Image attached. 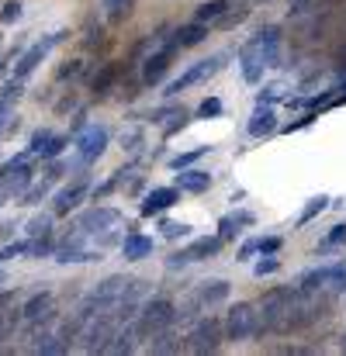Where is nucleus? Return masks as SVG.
<instances>
[{"instance_id":"nucleus-41","label":"nucleus","mask_w":346,"mask_h":356,"mask_svg":"<svg viewBox=\"0 0 346 356\" xmlns=\"http://www.w3.org/2000/svg\"><path fill=\"white\" fill-rule=\"evenodd\" d=\"M246 14H249L246 7H242V10H226V14H222L219 21H222V28H235V24H239V21L246 17Z\"/></svg>"},{"instance_id":"nucleus-22","label":"nucleus","mask_w":346,"mask_h":356,"mask_svg":"<svg viewBox=\"0 0 346 356\" xmlns=\"http://www.w3.org/2000/svg\"><path fill=\"white\" fill-rule=\"evenodd\" d=\"M180 350H184V343H180V336L170 325L152 336V353H180Z\"/></svg>"},{"instance_id":"nucleus-27","label":"nucleus","mask_w":346,"mask_h":356,"mask_svg":"<svg viewBox=\"0 0 346 356\" xmlns=\"http://www.w3.org/2000/svg\"><path fill=\"white\" fill-rule=\"evenodd\" d=\"M128 10H132V0H104V14H108V21H125Z\"/></svg>"},{"instance_id":"nucleus-6","label":"nucleus","mask_w":346,"mask_h":356,"mask_svg":"<svg viewBox=\"0 0 346 356\" xmlns=\"http://www.w3.org/2000/svg\"><path fill=\"white\" fill-rule=\"evenodd\" d=\"M222 59H226V56H212V59H201V63H194V66H191V70H187L184 76H177V80H173V83H170V87L163 90V94H166V97H177V94L191 90L194 83H201V80L215 76V73L222 70Z\"/></svg>"},{"instance_id":"nucleus-19","label":"nucleus","mask_w":346,"mask_h":356,"mask_svg":"<svg viewBox=\"0 0 346 356\" xmlns=\"http://www.w3.org/2000/svg\"><path fill=\"white\" fill-rule=\"evenodd\" d=\"M52 315H56V312H52V294H49V291L28 298V305L21 308V318H28V322H35V318H52Z\"/></svg>"},{"instance_id":"nucleus-23","label":"nucleus","mask_w":346,"mask_h":356,"mask_svg":"<svg viewBox=\"0 0 346 356\" xmlns=\"http://www.w3.org/2000/svg\"><path fill=\"white\" fill-rule=\"evenodd\" d=\"M226 10H229V0H208V3H201V7H198L194 21H201V24H212V21H219Z\"/></svg>"},{"instance_id":"nucleus-10","label":"nucleus","mask_w":346,"mask_h":356,"mask_svg":"<svg viewBox=\"0 0 346 356\" xmlns=\"http://www.w3.org/2000/svg\"><path fill=\"white\" fill-rule=\"evenodd\" d=\"M66 35H70V31H56V35H49L45 42H35V45H31V49H28L21 59H17V66H14V80H24V76H28V73H31V70H35V66L45 59V52H49L56 42H63Z\"/></svg>"},{"instance_id":"nucleus-3","label":"nucleus","mask_w":346,"mask_h":356,"mask_svg":"<svg viewBox=\"0 0 346 356\" xmlns=\"http://www.w3.org/2000/svg\"><path fill=\"white\" fill-rule=\"evenodd\" d=\"M291 301H294V291H288V287H277V291L263 294V301H260V308H256V315H260L256 332H284Z\"/></svg>"},{"instance_id":"nucleus-17","label":"nucleus","mask_w":346,"mask_h":356,"mask_svg":"<svg viewBox=\"0 0 346 356\" xmlns=\"http://www.w3.org/2000/svg\"><path fill=\"white\" fill-rule=\"evenodd\" d=\"M152 252V238L149 236H139V232H128L125 242H121V256L128 259V263H135V259H146Z\"/></svg>"},{"instance_id":"nucleus-34","label":"nucleus","mask_w":346,"mask_h":356,"mask_svg":"<svg viewBox=\"0 0 346 356\" xmlns=\"http://www.w3.org/2000/svg\"><path fill=\"white\" fill-rule=\"evenodd\" d=\"M222 115V101L219 97H208L201 108H198V118H219Z\"/></svg>"},{"instance_id":"nucleus-48","label":"nucleus","mask_w":346,"mask_h":356,"mask_svg":"<svg viewBox=\"0 0 346 356\" xmlns=\"http://www.w3.org/2000/svg\"><path fill=\"white\" fill-rule=\"evenodd\" d=\"M0 204H3V187H0Z\"/></svg>"},{"instance_id":"nucleus-12","label":"nucleus","mask_w":346,"mask_h":356,"mask_svg":"<svg viewBox=\"0 0 346 356\" xmlns=\"http://www.w3.org/2000/svg\"><path fill=\"white\" fill-rule=\"evenodd\" d=\"M180 201V191L177 187H156V191H149L146 194V201H142V218H152V215H163L166 208H173Z\"/></svg>"},{"instance_id":"nucleus-37","label":"nucleus","mask_w":346,"mask_h":356,"mask_svg":"<svg viewBox=\"0 0 346 356\" xmlns=\"http://www.w3.org/2000/svg\"><path fill=\"white\" fill-rule=\"evenodd\" d=\"M17 17H21V3H17V0L3 3V10H0V21H3V24H14Z\"/></svg>"},{"instance_id":"nucleus-8","label":"nucleus","mask_w":346,"mask_h":356,"mask_svg":"<svg viewBox=\"0 0 346 356\" xmlns=\"http://www.w3.org/2000/svg\"><path fill=\"white\" fill-rule=\"evenodd\" d=\"M180 52V45H177V38H170L159 52H152L149 59H146V66H142V83H159L163 80V73L170 70V63H173V56Z\"/></svg>"},{"instance_id":"nucleus-43","label":"nucleus","mask_w":346,"mask_h":356,"mask_svg":"<svg viewBox=\"0 0 346 356\" xmlns=\"http://www.w3.org/2000/svg\"><path fill=\"white\" fill-rule=\"evenodd\" d=\"M281 245H284V242H281V238H277V236H270V238H260V252H263V256H274V252H277Z\"/></svg>"},{"instance_id":"nucleus-46","label":"nucleus","mask_w":346,"mask_h":356,"mask_svg":"<svg viewBox=\"0 0 346 356\" xmlns=\"http://www.w3.org/2000/svg\"><path fill=\"white\" fill-rule=\"evenodd\" d=\"M7 305H14V294L10 291H0V308H7Z\"/></svg>"},{"instance_id":"nucleus-45","label":"nucleus","mask_w":346,"mask_h":356,"mask_svg":"<svg viewBox=\"0 0 346 356\" xmlns=\"http://www.w3.org/2000/svg\"><path fill=\"white\" fill-rule=\"evenodd\" d=\"M28 245H31V242H14V245H7V249L0 252V259H10V256H21V252H28Z\"/></svg>"},{"instance_id":"nucleus-14","label":"nucleus","mask_w":346,"mask_h":356,"mask_svg":"<svg viewBox=\"0 0 346 356\" xmlns=\"http://www.w3.org/2000/svg\"><path fill=\"white\" fill-rule=\"evenodd\" d=\"M212 187V173H205V170H180L177 173V191L180 194H205Z\"/></svg>"},{"instance_id":"nucleus-42","label":"nucleus","mask_w":346,"mask_h":356,"mask_svg":"<svg viewBox=\"0 0 346 356\" xmlns=\"http://www.w3.org/2000/svg\"><path fill=\"white\" fill-rule=\"evenodd\" d=\"M84 73V63H66V66H59V80H73V76H80Z\"/></svg>"},{"instance_id":"nucleus-16","label":"nucleus","mask_w":346,"mask_h":356,"mask_svg":"<svg viewBox=\"0 0 346 356\" xmlns=\"http://www.w3.org/2000/svg\"><path fill=\"white\" fill-rule=\"evenodd\" d=\"M274 128H277L274 108H270V104H260V108L253 111V118H249V135H253V138H263V135H274Z\"/></svg>"},{"instance_id":"nucleus-13","label":"nucleus","mask_w":346,"mask_h":356,"mask_svg":"<svg viewBox=\"0 0 346 356\" xmlns=\"http://www.w3.org/2000/svg\"><path fill=\"white\" fill-rule=\"evenodd\" d=\"M229 284L226 280H205V284H198L194 287V298H198V305H201V312H208V308H215V305H222V301H229Z\"/></svg>"},{"instance_id":"nucleus-31","label":"nucleus","mask_w":346,"mask_h":356,"mask_svg":"<svg viewBox=\"0 0 346 356\" xmlns=\"http://www.w3.org/2000/svg\"><path fill=\"white\" fill-rule=\"evenodd\" d=\"M49 138H52V131L49 128H38V131H31V142H28V152L31 156H38L45 145H49Z\"/></svg>"},{"instance_id":"nucleus-7","label":"nucleus","mask_w":346,"mask_h":356,"mask_svg":"<svg viewBox=\"0 0 346 356\" xmlns=\"http://www.w3.org/2000/svg\"><path fill=\"white\" fill-rule=\"evenodd\" d=\"M108 142H111V135H108L104 124H87V128H80V131H77V152H80V163H94V159H101L104 149H108Z\"/></svg>"},{"instance_id":"nucleus-35","label":"nucleus","mask_w":346,"mask_h":356,"mask_svg":"<svg viewBox=\"0 0 346 356\" xmlns=\"http://www.w3.org/2000/svg\"><path fill=\"white\" fill-rule=\"evenodd\" d=\"M277 97H284V83H270V87H263L260 90V104H270V101H277Z\"/></svg>"},{"instance_id":"nucleus-40","label":"nucleus","mask_w":346,"mask_h":356,"mask_svg":"<svg viewBox=\"0 0 346 356\" xmlns=\"http://www.w3.org/2000/svg\"><path fill=\"white\" fill-rule=\"evenodd\" d=\"M45 191H49V180H42L38 187H31V191L24 194V201H21V204H38V201L45 197Z\"/></svg>"},{"instance_id":"nucleus-2","label":"nucleus","mask_w":346,"mask_h":356,"mask_svg":"<svg viewBox=\"0 0 346 356\" xmlns=\"http://www.w3.org/2000/svg\"><path fill=\"white\" fill-rule=\"evenodd\" d=\"M173 301L170 298H149L135 318H132V329H135V339H152L156 332H163L166 325H173Z\"/></svg>"},{"instance_id":"nucleus-5","label":"nucleus","mask_w":346,"mask_h":356,"mask_svg":"<svg viewBox=\"0 0 346 356\" xmlns=\"http://www.w3.org/2000/svg\"><path fill=\"white\" fill-rule=\"evenodd\" d=\"M219 343H222V322H219L215 315H208V318H201V322L191 329L184 350H191V353H215Z\"/></svg>"},{"instance_id":"nucleus-28","label":"nucleus","mask_w":346,"mask_h":356,"mask_svg":"<svg viewBox=\"0 0 346 356\" xmlns=\"http://www.w3.org/2000/svg\"><path fill=\"white\" fill-rule=\"evenodd\" d=\"M115 83V66H104L101 70V76H94V83H91V90L101 97V94H108V87Z\"/></svg>"},{"instance_id":"nucleus-26","label":"nucleus","mask_w":346,"mask_h":356,"mask_svg":"<svg viewBox=\"0 0 346 356\" xmlns=\"http://www.w3.org/2000/svg\"><path fill=\"white\" fill-rule=\"evenodd\" d=\"M343 245H346V225H336L329 236L322 238V245L315 252H329V249H343Z\"/></svg>"},{"instance_id":"nucleus-47","label":"nucleus","mask_w":346,"mask_h":356,"mask_svg":"<svg viewBox=\"0 0 346 356\" xmlns=\"http://www.w3.org/2000/svg\"><path fill=\"white\" fill-rule=\"evenodd\" d=\"M340 346H343V353H346V336H343V343H340Z\"/></svg>"},{"instance_id":"nucleus-32","label":"nucleus","mask_w":346,"mask_h":356,"mask_svg":"<svg viewBox=\"0 0 346 356\" xmlns=\"http://www.w3.org/2000/svg\"><path fill=\"white\" fill-rule=\"evenodd\" d=\"M187 121H191V115H187V111L180 108V111L173 115V121H163V135H166V138H170V135H177V131H180V128H184Z\"/></svg>"},{"instance_id":"nucleus-11","label":"nucleus","mask_w":346,"mask_h":356,"mask_svg":"<svg viewBox=\"0 0 346 356\" xmlns=\"http://www.w3.org/2000/svg\"><path fill=\"white\" fill-rule=\"evenodd\" d=\"M28 184H31V166L24 163V156L10 159V163L3 166V173H0V187H3V194H24Z\"/></svg>"},{"instance_id":"nucleus-15","label":"nucleus","mask_w":346,"mask_h":356,"mask_svg":"<svg viewBox=\"0 0 346 356\" xmlns=\"http://www.w3.org/2000/svg\"><path fill=\"white\" fill-rule=\"evenodd\" d=\"M87 191H91V184H87V180H77V184L63 187V191L56 194V215H70V211L87 197Z\"/></svg>"},{"instance_id":"nucleus-4","label":"nucleus","mask_w":346,"mask_h":356,"mask_svg":"<svg viewBox=\"0 0 346 356\" xmlns=\"http://www.w3.org/2000/svg\"><path fill=\"white\" fill-rule=\"evenodd\" d=\"M256 325H260L256 305L235 301L229 308V315H226V339H232V343H246L249 336H256Z\"/></svg>"},{"instance_id":"nucleus-1","label":"nucleus","mask_w":346,"mask_h":356,"mask_svg":"<svg viewBox=\"0 0 346 356\" xmlns=\"http://www.w3.org/2000/svg\"><path fill=\"white\" fill-rule=\"evenodd\" d=\"M277 45H281V28H263V31H256L239 49V63H242L246 83H260L263 70L267 66H277V59H281V49Z\"/></svg>"},{"instance_id":"nucleus-30","label":"nucleus","mask_w":346,"mask_h":356,"mask_svg":"<svg viewBox=\"0 0 346 356\" xmlns=\"http://www.w3.org/2000/svg\"><path fill=\"white\" fill-rule=\"evenodd\" d=\"M205 152H208V145H201V149H191V152H180V156H173V159H170V166H173V170H184V166H191L194 159H201Z\"/></svg>"},{"instance_id":"nucleus-44","label":"nucleus","mask_w":346,"mask_h":356,"mask_svg":"<svg viewBox=\"0 0 346 356\" xmlns=\"http://www.w3.org/2000/svg\"><path fill=\"white\" fill-rule=\"evenodd\" d=\"M177 111H180V108H173V104H163L159 111H152V118H149V121H156V124H163V121H166V118H173Z\"/></svg>"},{"instance_id":"nucleus-21","label":"nucleus","mask_w":346,"mask_h":356,"mask_svg":"<svg viewBox=\"0 0 346 356\" xmlns=\"http://www.w3.org/2000/svg\"><path fill=\"white\" fill-rule=\"evenodd\" d=\"M205 35H208V24L194 21V24H184L173 38H177V45H180V49H191V45H201V42H205Z\"/></svg>"},{"instance_id":"nucleus-20","label":"nucleus","mask_w":346,"mask_h":356,"mask_svg":"<svg viewBox=\"0 0 346 356\" xmlns=\"http://www.w3.org/2000/svg\"><path fill=\"white\" fill-rule=\"evenodd\" d=\"M219 249H222V238L208 236V238H194L184 252H187V259H212V256H219Z\"/></svg>"},{"instance_id":"nucleus-49","label":"nucleus","mask_w":346,"mask_h":356,"mask_svg":"<svg viewBox=\"0 0 346 356\" xmlns=\"http://www.w3.org/2000/svg\"><path fill=\"white\" fill-rule=\"evenodd\" d=\"M0 284H3V273H0Z\"/></svg>"},{"instance_id":"nucleus-36","label":"nucleus","mask_w":346,"mask_h":356,"mask_svg":"<svg viewBox=\"0 0 346 356\" xmlns=\"http://www.w3.org/2000/svg\"><path fill=\"white\" fill-rule=\"evenodd\" d=\"M159 229H163V236H166V238H180V236H191V225H177V222H163Z\"/></svg>"},{"instance_id":"nucleus-29","label":"nucleus","mask_w":346,"mask_h":356,"mask_svg":"<svg viewBox=\"0 0 346 356\" xmlns=\"http://www.w3.org/2000/svg\"><path fill=\"white\" fill-rule=\"evenodd\" d=\"M66 145H70V138H66V135H52V138H49V145H45L38 156H42V159H56Z\"/></svg>"},{"instance_id":"nucleus-39","label":"nucleus","mask_w":346,"mask_h":356,"mask_svg":"<svg viewBox=\"0 0 346 356\" xmlns=\"http://www.w3.org/2000/svg\"><path fill=\"white\" fill-rule=\"evenodd\" d=\"M277 270H281V263H277L274 256H267V259H260V263L253 266V273H256V277H267V273H277Z\"/></svg>"},{"instance_id":"nucleus-33","label":"nucleus","mask_w":346,"mask_h":356,"mask_svg":"<svg viewBox=\"0 0 346 356\" xmlns=\"http://www.w3.org/2000/svg\"><path fill=\"white\" fill-rule=\"evenodd\" d=\"M239 236V222H235V215H226L222 222H219V238L222 242H229V238Z\"/></svg>"},{"instance_id":"nucleus-25","label":"nucleus","mask_w":346,"mask_h":356,"mask_svg":"<svg viewBox=\"0 0 346 356\" xmlns=\"http://www.w3.org/2000/svg\"><path fill=\"white\" fill-rule=\"evenodd\" d=\"M28 236L31 238L52 236V215H35V218L28 222Z\"/></svg>"},{"instance_id":"nucleus-9","label":"nucleus","mask_w":346,"mask_h":356,"mask_svg":"<svg viewBox=\"0 0 346 356\" xmlns=\"http://www.w3.org/2000/svg\"><path fill=\"white\" fill-rule=\"evenodd\" d=\"M115 225H121V211L118 208H91V211H84L77 218V229L91 232V236H101V232H108Z\"/></svg>"},{"instance_id":"nucleus-24","label":"nucleus","mask_w":346,"mask_h":356,"mask_svg":"<svg viewBox=\"0 0 346 356\" xmlns=\"http://www.w3.org/2000/svg\"><path fill=\"white\" fill-rule=\"evenodd\" d=\"M326 208H329V197H326V194L312 197V201H308V204L301 208V215H298V225H308V222H312V218H319V215H322Z\"/></svg>"},{"instance_id":"nucleus-38","label":"nucleus","mask_w":346,"mask_h":356,"mask_svg":"<svg viewBox=\"0 0 346 356\" xmlns=\"http://www.w3.org/2000/svg\"><path fill=\"white\" fill-rule=\"evenodd\" d=\"M256 252H260V238H246V242L239 245V256H235V259H242V263H246V259H253Z\"/></svg>"},{"instance_id":"nucleus-18","label":"nucleus","mask_w":346,"mask_h":356,"mask_svg":"<svg viewBox=\"0 0 346 356\" xmlns=\"http://www.w3.org/2000/svg\"><path fill=\"white\" fill-rule=\"evenodd\" d=\"M346 277V266H326V270H308L301 273V291H315L329 280H343Z\"/></svg>"}]
</instances>
